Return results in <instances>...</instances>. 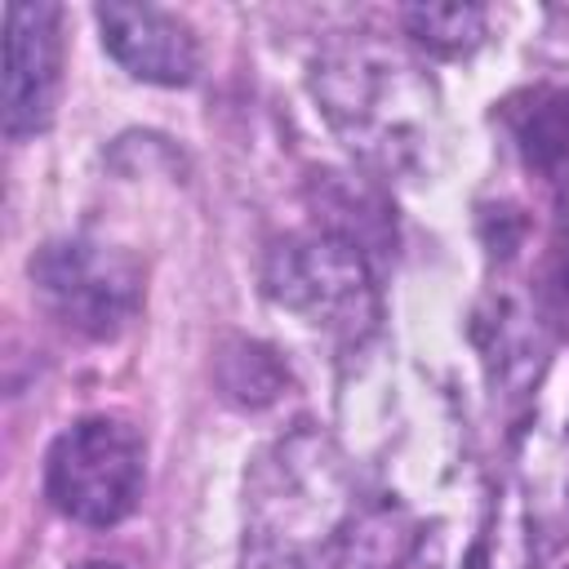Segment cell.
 <instances>
[{"label":"cell","instance_id":"ba28073f","mask_svg":"<svg viewBox=\"0 0 569 569\" xmlns=\"http://www.w3.org/2000/svg\"><path fill=\"white\" fill-rule=\"evenodd\" d=\"M400 22L405 36L436 58H467L489 36V9L480 4H409Z\"/></svg>","mask_w":569,"mask_h":569},{"label":"cell","instance_id":"3957f363","mask_svg":"<svg viewBox=\"0 0 569 569\" xmlns=\"http://www.w3.org/2000/svg\"><path fill=\"white\" fill-rule=\"evenodd\" d=\"M147 485L142 436L111 413H89L62 427L44 453V498L58 516L84 529H111L133 516Z\"/></svg>","mask_w":569,"mask_h":569},{"label":"cell","instance_id":"52a82bcc","mask_svg":"<svg viewBox=\"0 0 569 569\" xmlns=\"http://www.w3.org/2000/svg\"><path fill=\"white\" fill-rule=\"evenodd\" d=\"M502 120L529 169L547 178H560L569 169V89H525L502 102Z\"/></svg>","mask_w":569,"mask_h":569},{"label":"cell","instance_id":"30bf717a","mask_svg":"<svg viewBox=\"0 0 569 569\" xmlns=\"http://www.w3.org/2000/svg\"><path fill=\"white\" fill-rule=\"evenodd\" d=\"M76 569H124V565H116V560H84V565H76Z\"/></svg>","mask_w":569,"mask_h":569},{"label":"cell","instance_id":"7a4b0ae2","mask_svg":"<svg viewBox=\"0 0 569 569\" xmlns=\"http://www.w3.org/2000/svg\"><path fill=\"white\" fill-rule=\"evenodd\" d=\"M267 293L302 325L347 342L373 333L382 316L373 267L360 240L338 227H316L280 240L267 253Z\"/></svg>","mask_w":569,"mask_h":569},{"label":"cell","instance_id":"9c48e42d","mask_svg":"<svg viewBox=\"0 0 569 569\" xmlns=\"http://www.w3.org/2000/svg\"><path fill=\"white\" fill-rule=\"evenodd\" d=\"M542 53H547L556 67H569V4L547 9V22H542Z\"/></svg>","mask_w":569,"mask_h":569},{"label":"cell","instance_id":"6da1fadb","mask_svg":"<svg viewBox=\"0 0 569 569\" xmlns=\"http://www.w3.org/2000/svg\"><path fill=\"white\" fill-rule=\"evenodd\" d=\"M311 93L342 147L382 178H422L440 156V93L427 67L382 36H342L311 62Z\"/></svg>","mask_w":569,"mask_h":569},{"label":"cell","instance_id":"8992f818","mask_svg":"<svg viewBox=\"0 0 569 569\" xmlns=\"http://www.w3.org/2000/svg\"><path fill=\"white\" fill-rule=\"evenodd\" d=\"M98 31H102V49L133 76L147 84H191L200 71V44L196 31L156 4H98L93 9Z\"/></svg>","mask_w":569,"mask_h":569},{"label":"cell","instance_id":"277c9868","mask_svg":"<svg viewBox=\"0 0 569 569\" xmlns=\"http://www.w3.org/2000/svg\"><path fill=\"white\" fill-rule=\"evenodd\" d=\"M27 271L44 311L84 338H116L142 311V267L107 240L58 236L31 253Z\"/></svg>","mask_w":569,"mask_h":569},{"label":"cell","instance_id":"5b68a950","mask_svg":"<svg viewBox=\"0 0 569 569\" xmlns=\"http://www.w3.org/2000/svg\"><path fill=\"white\" fill-rule=\"evenodd\" d=\"M62 89V9L13 0L4 9V138L22 142L49 129Z\"/></svg>","mask_w":569,"mask_h":569}]
</instances>
